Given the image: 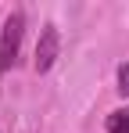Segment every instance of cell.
<instances>
[{"label":"cell","instance_id":"1","mask_svg":"<svg viewBox=\"0 0 129 133\" xmlns=\"http://www.w3.org/2000/svg\"><path fill=\"white\" fill-rule=\"evenodd\" d=\"M22 29H25V18H22V11H15V15L4 22V36H0V72L15 68V61H18Z\"/></svg>","mask_w":129,"mask_h":133},{"label":"cell","instance_id":"3","mask_svg":"<svg viewBox=\"0 0 129 133\" xmlns=\"http://www.w3.org/2000/svg\"><path fill=\"white\" fill-rule=\"evenodd\" d=\"M108 133H129V108H118L108 115Z\"/></svg>","mask_w":129,"mask_h":133},{"label":"cell","instance_id":"4","mask_svg":"<svg viewBox=\"0 0 129 133\" xmlns=\"http://www.w3.org/2000/svg\"><path fill=\"white\" fill-rule=\"evenodd\" d=\"M118 90L129 97V65H122V68H118Z\"/></svg>","mask_w":129,"mask_h":133},{"label":"cell","instance_id":"2","mask_svg":"<svg viewBox=\"0 0 129 133\" xmlns=\"http://www.w3.org/2000/svg\"><path fill=\"white\" fill-rule=\"evenodd\" d=\"M58 47H61V36L54 25H43L40 43H36V72H50V65L58 61Z\"/></svg>","mask_w":129,"mask_h":133}]
</instances>
